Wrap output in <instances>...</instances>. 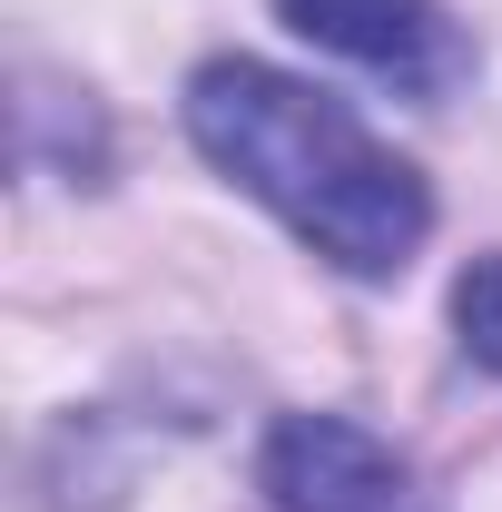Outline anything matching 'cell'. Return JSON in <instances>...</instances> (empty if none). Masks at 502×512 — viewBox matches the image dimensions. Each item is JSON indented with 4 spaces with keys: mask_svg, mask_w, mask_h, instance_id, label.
<instances>
[{
    "mask_svg": "<svg viewBox=\"0 0 502 512\" xmlns=\"http://www.w3.org/2000/svg\"><path fill=\"white\" fill-rule=\"evenodd\" d=\"M188 138L197 158L296 237L335 276H404L414 247L434 237V188L414 158H394L345 99H325L315 79H286L266 60H207L188 79Z\"/></svg>",
    "mask_w": 502,
    "mask_h": 512,
    "instance_id": "6da1fadb",
    "label": "cell"
},
{
    "mask_svg": "<svg viewBox=\"0 0 502 512\" xmlns=\"http://www.w3.org/2000/svg\"><path fill=\"white\" fill-rule=\"evenodd\" d=\"M276 20H286L296 40H315L325 60L365 69V79L424 99V109H443V99L483 69L473 30H463L443 0H276Z\"/></svg>",
    "mask_w": 502,
    "mask_h": 512,
    "instance_id": "7a4b0ae2",
    "label": "cell"
},
{
    "mask_svg": "<svg viewBox=\"0 0 502 512\" xmlns=\"http://www.w3.org/2000/svg\"><path fill=\"white\" fill-rule=\"evenodd\" d=\"M266 512H443L404 453L355 414H276L256 444Z\"/></svg>",
    "mask_w": 502,
    "mask_h": 512,
    "instance_id": "3957f363",
    "label": "cell"
},
{
    "mask_svg": "<svg viewBox=\"0 0 502 512\" xmlns=\"http://www.w3.org/2000/svg\"><path fill=\"white\" fill-rule=\"evenodd\" d=\"M453 345H463V365L502 375V247L453 276Z\"/></svg>",
    "mask_w": 502,
    "mask_h": 512,
    "instance_id": "277c9868",
    "label": "cell"
}]
</instances>
